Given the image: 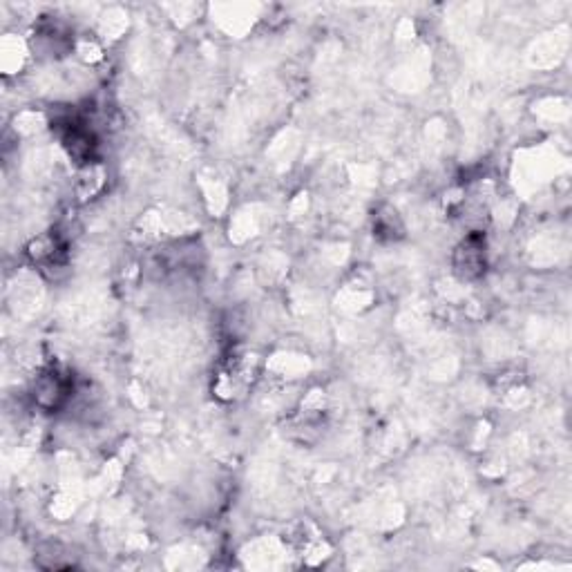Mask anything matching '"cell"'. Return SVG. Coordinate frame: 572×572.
<instances>
[{
  "label": "cell",
  "instance_id": "cell-1",
  "mask_svg": "<svg viewBox=\"0 0 572 572\" xmlns=\"http://www.w3.org/2000/svg\"><path fill=\"white\" fill-rule=\"evenodd\" d=\"M32 394H34L36 405L41 409H59L70 400L72 383L61 369L47 367L34 378Z\"/></svg>",
  "mask_w": 572,
  "mask_h": 572
},
{
  "label": "cell",
  "instance_id": "cell-2",
  "mask_svg": "<svg viewBox=\"0 0 572 572\" xmlns=\"http://www.w3.org/2000/svg\"><path fill=\"white\" fill-rule=\"evenodd\" d=\"M485 240L481 231L470 233L454 253V271L463 280H474L485 271Z\"/></svg>",
  "mask_w": 572,
  "mask_h": 572
}]
</instances>
